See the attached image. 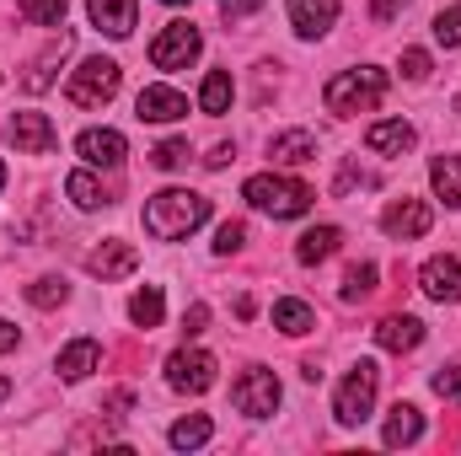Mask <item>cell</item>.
<instances>
[{"label": "cell", "instance_id": "obj_9", "mask_svg": "<svg viewBox=\"0 0 461 456\" xmlns=\"http://www.w3.org/2000/svg\"><path fill=\"white\" fill-rule=\"evenodd\" d=\"M419 285H424V296H429V301H440V306L461 301V258H456V252L429 258V263L419 269Z\"/></svg>", "mask_w": 461, "mask_h": 456}, {"label": "cell", "instance_id": "obj_28", "mask_svg": "<svg viewBox=\"0 0 461 456\" xmlns=\"http://www.w3.org/2000/svg\"><path fill=\"white\" fill-rule=\"evenodd\" d=\"M210 435H215V424H210L204 414H188V419H177V424L167 430V441H172L177 451H199V446H204Z\"/></svg>", "mask_w": 461, "mask_h": 456}, {"label": "cell", "instance_id": "obj_35", "mask_svg": "<svg viewBox=\"0 0 461 456\" xmlns=\"http://www.w3.org/2000/svg\"><path fill=\"white\" fill-rule=\"evenodd\" d=\"M375 183H381L375 172H365V167H354V161H348L344 172H339V183H333V194H339V199H348L354 188H375Z\"/></svg>", "mask_w": 461, "mask_h": 456}, {"label": "cell", "instance_id": "obj_40", "mask_svg": "<svg viewBox=\"0 0 461 456\" xmlns=\"http://www.w3.org/2000/svg\"><path fill=\"white\" fill-rule=\"evenodd\" d=\"M402 11H408V0H370V16L375 22H397Z\"/></svg>", "mask_w": 461, "mask_h": 456}, {"label": "cell", "instance_id": "obj_25", "mask_svg": "<svg viewBox=\"0 0 461 456\" xmlns=\"http://www.w3.org/2000/svg\"><path fill=\"white\" fill-rule=\"evenodd\" d=\"M274 328L290 333V339H301V333L317 328V312H312L306 301H274Z\"/></svg>", "mask_w": 461, "mask_h": 456}, {"label": "cell", "instance_id": "obj_19", "mask_svg": "<svg viewBox=\"0 0 461 456\" xmlns=\"http://www.w3.org/2000/svg\"><path fill=\"white\" fill-rule=\"evenodd\" d=\"M134 5H140V0H86L97 32H108V38H129V32H134Z\"/></svg>", "mask_w": 461, "mask_h": 456}, {"label": "cell", "instance_id": "obj_5", "mask_svg": "<svg viewBox=\"0 0 461 456\" xmlns=\"http://www.w3.org/2000/svg\"><path fill=\"white\" fill-rule=\"evenodd\" d=\"M375 387H381V370H375V360H359V365L344 376L339 397H333V414H339V424H365V419H370V408H375Z\"/></svg>", "mask_w": 461, "mask_h": 456}, {"label": "cell", "instance_id": "obj_22", "mask_svg": "<svg viewBox=\"0 0 461 456\" xmlns=\"http://www.w3.org/2000/svg\"><path fill=\"white\" fill-rule=\"evenodd\" d=\"M419 435H424V414H419L413 403H397V408L386 414V430H381V441L397 451V446H413Z\"/></svg>", "mask_w": 461, "mask_h": 456}, {"label": "cell", "instance_id": "obj_44", "mask_svg": "<svg viewBox=\"0 0 461 456\" xmlns=\"http://www.w3.org/2000/svg\"><path fill=\"white\" fill-rule=\"evenodd\" d=\"M5 392H11V381H5V376H0V397H5Z\"/></svg>", "mask_w": 461, "mask_h": 456}, {"label": "cell", "instance_id": "obj_30", "mask_svg": "<svg viewBox=\"0 0 461 456\" xmlns=\"http://www.w3.org/2000/svg\"><path fill=\"white\" fill-rule=\"evenodd\" d=\"M27 301H32V306H43V312H49V306H65V301H70V285L49 274V279H38V285H27Z\"/></svg>", "mask_w": 461, "mask_h": 456}, {"label": "cell", "instance_id": "obj_46", "mask_svg": "<svg viewBox=\"0 0 461 456\" xmlns=\"http://www.w3.org/2000/svg\"><path fill=\"white\" fill-rule=\"evenodd\" d=\"M167 5H188V0H167Z\"/></svg>", "mask_w": 461, "mask_h": 456}, {"label": "cell", "instance_id": "obj_38", "mask_svg": "<svg viewBox=\"0 0 461 456\" xmlns=\"http://www.w3.org/2000/svg\"><path fill=\"white\" fill-rule=\"evenodd\" d=\"M402 76L408 81H424L429 76V54L424 49H402Z\"/></svg>", "mask_w": 461, "mask_h": 456}, {"label": "cell", "instance_id": "obj_2", "mask_svg": "<svg viewBox=\"0 0 461 456\" xmlns=\"http://www.w3.org/2000/svg\"><path fill=\"white\" fill-rule=\"evenodd\" d=\"M241 199L252 205V210H263V215H274V221H295V215H306L312 210V188L306 183H295V178H279V172H258V178H247L241 183Z\"/></svg>", "mask_w": 461, "mask_h": 456}, {"label": "cell", "instance_id": "obj_7", "mask_svg": "<svg viewBox=\"0 0 461 456\" xmlns=\"http://www.w3.org/2000/svg\"><path fill=\"white\" fill-rule=\"evenodd\" d=\"M215 354H204V349H177V354H167V381L177 387V392H188V397H199V392H210L215 387Z\"/></svg>", "mask_w": 461, "mask_h": 456}, {"label": "cell", "instance_id": "obj_34", "mask_svg": "<svg viewBox=\"0 0 461 456\" xmlns=\"http://www.w3.org/2000/svg\"><path fill=\"white\" fill-rule=\"evenodd\" d=\"M150 161H156L161 172H177V167L188 161V140H161V145L150 150Z\"/></svg>", "mask_w": 461, "mask_h": 456}, {"label": "cell", "instance_id": "obj_33", "mask_svg": "<svg viewBox=\"0 0 461 456\" xmlns=\"http://www.w3.org/2000/svg\"><path fill=\"white\" fill-rule=\"evenodd\" d=\"M435 43H446V49H461V5H446V11L435 16Z\"/></svg>", "mask_w": 461, "mask_h": 456}, {"label": "cell", "instance_id": "obj_16", "mask_svg": "<svg viewBox=\"0 0 461 456\" xmlns=\"http://www.w3.org/2000/svg\"><path fill=\"white\" fill-rule=\"evenodd\" d=\"M375 343H381V349H392V354H413V349L424 343V323H419V317H408V312H397V317H381Z\"/></svg>", "mask_w": 461, "mask_h": 456}, {"label": "cell", "instance_id": "obj_45", "mask_svg": "<svg viewBox=\"0 0 461 456\" xmlns=\"http://www.w3.org/2000/svg\"><path fill=\"white\" fill-rule=\"evenodd\" d=\"M0 188H5V161H0Z\"/></svg>", "mask_w": 461, "mask_h": 456}, {"label": "cell", "instance_id": "obj_29", "mask_svg": "<svg viewBox=\"0 0 461 456\" xmlns=\"http://www.w3.org/2000/svg\"><path fill=\"white\" fill-rule=\"evenodd\" d=\"M199 108H204L210 118H221L230 108V76L226 70H210V76H204V87H199Z\"/></svg>", "mask_w": 461, "mask_h": 456}, {"label": "cell", "instance_id": "obj_27", "mask_svg": "<svg viewBox=\"0 0 461 456\" xmlns=\"http://www.w3.org/2000/svg\"><path fill=\"white\" fill-rule=\"evenodd\" d=\"M161 312H167V301H161L156 285H145V290L129 296V323H134V328H161Z\"/></svg>", "mask_w": 461, "mask_h": 456}, {"label": "cell", "instance_id": "obj_36", "mask_svg": "<svg viewBox=\"0 0 461 456\" xmlns=\"http://www.w3.org/2000/svg\"><path fill=\"white\" fill-rule=\"evenodd\" d=\"M429 387H435V397H446V403H461V365H440V370L429 376Z\"/></svg>", "mask_w": 461, "mask_h": 456}, {"label": "cell", "instance_id": "obj_31", "mask_svg": "<svg viewBox=\"0 0 461 456\" xmlns=\"http://www.w3.org/2000/svg\"><path fill=\"white\" fill-rule=\"evenodd\" d=\"M370 290H375V263H354L344 274V290H339V296H344V301H365Z\"/></svg>", "mask_w": 461, "mask_h": 456}, {"label": "cell", "instance_id": "obj_4", "mask_svg": "<svg viewBox=\"0 0 461 456\" xmlns=\"http://www.w3.org/2000/svg\"><path fill=\"white\" fill-rule=\"evenodd\" d=\"M118 81H123L118 59L92 54V59H81V65H76V76H70L65 97H70L76 108H103V103H113V97H118Z\"/></svg>", "mask_w": 461, "mask_h": 456}, {"label": "cell", "instance_id": "obj_17", "mask_svg": "<svg viewBox=\"0 0 461 456\" xmlns=\"http://www.w3.org/2000/svg\"><path fill=\"white\" fill-rule=\"evenodd\" d=\"M413 123H402V118H381V123H370L365 129V145L375 150V156H402V150H413Z\"/></svg>", "mask_w": 461, "mask_h": 456}, {"label": "cell", "instance_id": "obj_1", "mask_svg": "<svg viewBox=\"0 0 461 456\" xmlns=\"http://www.w3.org/2000/svg\"><path fill=\"white\" fill-rule=\"evenodd\" d=\"M204 221H210V199L194 194V188H161L145 205V231L156 242H183L188 231H199Z\"/></svg>", "mask_w": 461, "mask_h": 456}, {"label": "cell", "instance_id": "obj_3", "mask_svg": "<svg viewBox=\"0 0 461 456\" xmlns=\"http://www.w3.org/2000/svg\"><path fill=\"white\" fill-rule=\"evenodd\" d=\"M386 97V70H375V65H359V70H339L328 87H322V103H328V114H375V103Z\"/></svg>", "mask_w": 461, "mask_h": 456}, {"label": "cell", "instance_id": "obj_6", "mask_svg": "<svg viewBox=\"0 0 461 456\" xmlns=\"http://www.w3.org/2000/svg\"><path fill=\"white\" fill-rule=\"evenodd\" d=\"M199 49H204V38H199L194 22H167L150 43V65L156 70H188L199 59Z\"/></svg>", "mask_w": 461, "mask_h": 456}, {"label": "cell", "instance_id": "obj_8", "mask_svg": "<svg viewBox=\"0 0 461 456\" xmlns=\"http://www.w3.org/2000/svg\"><path fill=\"white\" fill-rule=\"evenodd\" d=\"M279 397H285V392H279V376H274V370H247V376L230 387V403H236L247 419H268V414L279 408Z\"/></svg>", "mask_w": 461, "mask_h": 456}, {"label": "cell", "instance_id": "obj_39", "mask_svg": "<svg viewBox=\"0 0 461 456\" xmlns=\"http://www.w3.org/2000/svg\"><path fill=\"white\" fill-rule=\"evenodd\" d=\"M204 328H210V306H204V301H194V306L183 312V333H188V339H199Z\"/></svg>", "mask_w": 461, "mask_h": 456}, {"label": "cell", "instance_id": "obj_26", "mask_svg": "<svg viewBox=\"0 0 461 456\" xmlns=\"http://www.w3.org/2000/svg\"><path fill=\"white\" fill-rule=\"evenodd\" d=\"M65 194H70L76 210H103V205H108V188H103L92 172H70V178H65Z\"/></svg>", "mask_w": 461, "mask_h": 456}, {"label": "cell", "instance_id": "obj_37", "mask_svg": "<svg viewBox=\"0 0 461 456\" xmlns=\"http://www.w3.org/2000/svg\"><path fill=\"white\" fill-rule=\"evenodd\" d=\"M241 242H247V226H241V221H226V226L215 231V252H221V258L241 252Z\"/></svg>", "mask_w": 461, "mask_h": 456}, {"label": "cell", "instance_id": "obj_14", "mask_svg": "<svg viewBox=\"0 0 461 456\" xmlns=\"http://www.w3.org/2000/svg\"><path fill=\"white\" fill-rule=\"evenodd\" d=\"M134 263H140L134 242H103L97 252H86V274H97V279H123V274H134Z\"/></svg>", "mask_w": 461, "mask_h": 456}, {"label": "cell", "instance_id": "obj_43", "mask_svg": "<svg viewBox=\"0 0 461 456\" xmlns=\"http://www.w3.org/2000/svg\"><path fill=\"white\" fill-rule=\"evenodd\" d=\"M5 349H16V328H11V323H0V354H5Z\"/></svg>", "mask_w": 461, "mask_h": 456}, {"label": "cell", "instance_id": "obj_13", "mask_svg": "<svg viewBox=\"0 0 461 456\" xmlns=\"http://www.w3.org/2000/svg\"><path fill=\"white\" fill-rule=\"evenodd\" d=\"M76 156L86 161V167H123V134L118 129H86L81 140H76Z\"/></svg>", "mask_w": 461, "mask_h": 456}, {"label": "cell", "instance_id": "obj_47", "mask_svg": "<svg viewBox=\"0 0 461 456\" xmlns=\"http://www.w3.org/2000/svg\"><path fill=\"white\" fill-rule=\"evenodd\" d=\"M0 81H5V76H0Z\"/></svg>", "mask_w": 461, "mask_h": 456}, {"label": "cell", "instance_id": "obj_21", "mask_svg": "<svg viewBox=\"0 0 461 456\" xmlns=\"http://www.w3.org/2000/svg\"><path fill=\"white\" fill-rule=\"evenodd\" d=\"M65 54H70V32H59V38L32 59V70H27V81H22V87H27V92H49V87H54V70L65 65Z\"/></svg>", "mask_w": 461, "mask_h": 456}, {"label": "cell", "instance_id": "obj_23", "mask_svg": "<svg viewBox=\"0 0 461 456\" xmlns=\"http://www.w3.org/2000/svg\"><path fill=\"white\" fill-rule=\"evenodd\" d=\"M429 183H435V199L446 210H461V156H435L429 161Z\"/></svg>", "mask_w": 461, "mask_h": 456}, {"label": "cell", "instance_id": "obj_41", "mask_svg": "<svg viewBox=\"0 0 461 456\" xmlns=\"http://www.w3.org/2000/svg\"><path fill=\"white\" fill-rule=\"evenodd\" d=\"M230 161H236V150H230V145H215V150L204 156V167H210V172H221V167H230Z\"/></svg>", "mask_w": 461, "mask_h": 456}, {"label": "cell", "instance_id": "obj_24", "mask_svg": "<svg viewBox=\"0 0 461 456\" xmlns=\"http://www.w3.org/2000/svg\"><path fill=\"white\" fill-rule=\"evenodd\" d=\"M339 242H344L339 226H312L301 242H295V258H301V263H328V258L339 252Z\"/></svg>", "mask_w": 461, "mask_h": 456}, {"label": "cell", "instance_id": "obj_12", "mask_svg": "<svg viewBox=\"0 0 461 456\" xmlns=\"http://www.w3.org/2000/svg\"><path fill=\"white\" fill-rule=\"evenodd\" d=\"M134 118H140V123H177V118H188V97L172 92V87H140Z\"/></svg>", "mask_w": 461, "mask_h": 456}, {"label": "cell", "instance_id": "obj_15", "mask_svg": "<svg viewBox=\"0 0 461 456\" xmlns=\"http://www.w3.org/2000/svg\"><path fill=\"white\" fill-rule=\"evenodd\" d=\"M339 22V0H290V27L301 38H322Z\"/></svg>", "mask_w": 461, "mask_h": 456}, {"label": "cell", "instance_id": "obj_11", "mask_svg": "<svg viewBox=\"0 0 461 456\" xmlns=\"http://www.w3.org/2000/svg\"><path fill=\"white\" fill-rule=\"evenodd\" d=\"M429 226H435V210H429L424 199H397V205H386V215H381V231L397 236V242H413V236H424Z\"/></svg>", "mask_w": 461, "mask_h": 456}, {"label": "cell", "instance_id": "obj_32", "mask_svg": "<svg viewBox=\"0 0 461 456\" xmlns=\"http://www.w3.org/2000/svg\"><path fill=\"white\" fill-rule=\"evenodd\" d=\"M22 16L38 27H59L65 22V0H22Z\"/></svg>", "mask_w": 461, "mask_h": 456}, {"label": "cell", "instance_id": "obj_18", "mask_svg": "<svg viewBox=\"0 0 461 456\" xmlns=\"http://www.w3.org/2000/svg\"><path fill=\"white\" fill-rule=\"evenodd\" d=\"M312 156H317V134H312V129H285V134L268 140V161H274V167H301V161H312Z\"/></svg>", "mask_w": 461, "mask_h": 456}, {"label": "cell", "instance_id": "obj_42", "mask_svg": "<svg viewBox=\"0 0 461 456\" xmlns=\"http://www.w3.org/2000/svg\"><path fill=\"white\" fill-rule=\"evenodd\" d=\"M258 5H263V0H221V11H226L230 22H236V16H247V11H258Z\"/></svg>", "mask_w": 461, "mask_h": 456}, {"label": "cell", "instance_id": "obj_20", "mask_svg": "<svg viewBox=\"0 0 461 456\" xmlns=\"http://www.w3.org/2000/svg\"><path fill=\"white\" fill-rule=\"evenodd\" d=\"M97 365H103V343L97 339H76V343L59 349V376L65 381H86Z\"/></svg>", "mask_w": 461, "mask_h": 456}, {"label": "cell", "instance_id": "obj_10", "mask_svg": "<svg viewBox=\"0 0 461 456\" xmlns=\"http://www.w3.org/2000/svg\"><path fill=\"white\" fill-rule=\"evenodd\" d=\"M5 134H11V145L16 150H27V156H49L54 145H59V134H54V123L43 114H11V123H5Z\"/></svg>", "mask_w": 461, "mask_h": 456}]
</instances>
